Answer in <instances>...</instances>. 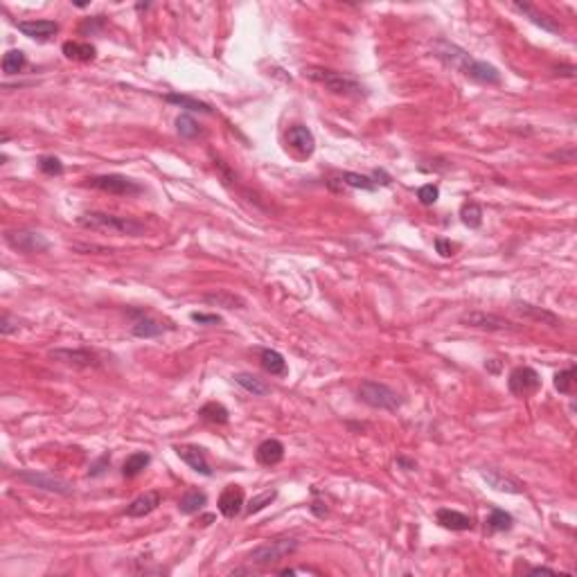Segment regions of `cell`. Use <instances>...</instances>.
<instances>
[{
    "label": "cell",
    "instance_id": "obj_1",
    "mask_svg": "<svg viewBox=\"0 0 577 577\" xmlns=\"http://www.w3.org/2000/svg\"><path fill=\"white\" fill-rule=\"evenodd\" d=\"M433 55L447 68L458 70V73L469 77L471 82L487 84V86L501 84V73H498V68L487 64V61L474 59L467 50H462L460 46H456V43H451L447 39H438L433 43Z\"/></svg>",
    "mask_w": 577,
    "mask_h": 577
},
{
    "label": "cell",
    "instance_id": "obj_2",
    "mask_svg": "<svg viewBox=\"0 0 577 577\" xmlns=\"http://www.w3.org/2000/svg\"><path fill=\"white\" fill-rule=\"evenodd\" d=\"M77 223L86 230L107 232V235H122V237H143V235L147 232V226L143 221L134 219V217L109 214V212H100V210L80 214L77 217Z\"/></svg>",
    "mask_w": 577,
    "mask_h": 577
},
{
    "label": "cell",
    "instance_id": "obj_3",
    "mask_svg": "<svg viewBox=\"0 0 577 577\" xmlns=\"http://www.w3.org/2000/svg\"><path fill=\"white\" fill-rule=\"evenodd\" d=\"M302 75L307 77L309 82L320 84L322 89H327L334 95H343V98H365V95H368L365 86L358 82L354 75L338 73V70H329L322 66H307L302 70Z\"/></svg>",
    "mask_w": 577,
    "mask_h": 577
},
{
    "label": "cell",
    "instance_id": "obj_4",
    "mask_svg": "<svg viewBox=\"0 0 577 577\" xmlns=\"http://www.w3.org/2000/svg\"><path fill=\"white\" fill-rule=\"evenodd\" d=\"M358 399L363 401V404H368L370 408H379V410H399L401 408V395L397 390H392L390 386L381 381H372V379H365L361 381V386H358Z\"/></svg>",
    "mask_w": 577,
    "mask_h": 577
},
{
    "label": "cell",
    "instance_id": "obj_5",
    "mask_svg": "<svg viewBox=\"0 0 577 577\" xmlns=\"http://www.w3.org/2000/svg\"><path fill=\"white\" fill-rule=\"evenodd\" d=\"M86 185L95 187L100 192H107V194L113 196H138L143 194V185L136 181H131L122 174H102V176H89L86 178Z\"/></svg>",
    "mask_w": 577,
    "mask_h": 577
},
{
    "label": "cell",
    "instance_id": "obj_6",
    "mask_svg": "<svg viewBox=\"0 0 577 577\" xmlns=\"http://www.w3.org/2000/svg\"><path fill=\"white\" fill-rule=\"evenodd\" d=\"M298 548H300L298 539H273V541H266V544H262L257 548H253L248 559L250 562H255V564H275V562H280V559L293 555Z\"/></svg>",
    "mask_w": 577,
    "mask_h": 577
},
{
    "label": "cell",
    "instance_id": "obj_7",
    "mask_svg": "<svg viewBox=\"0 0 577 577\" xmlns=\"http://www.w3.org/2000/svg\"><path fill=\"white\" fill-rule=\"evenodd\" d=\"M19 480L28 483L30 487L43 489V492L59 494V496H70L75 492L73 483L55 474H43V471H19Z\"/></svg>",
    "mask_w": 577,
    "mask_h": 577
},
{
    "label": "cell",
    "instance_id": "obj_8",
    "mask_svg": "<svg viewBox=\"0 0 577 577\" xmlns=\"http://www.w3.org/2000/svg\"><path fill=\"white\" fill-rule=\"evenodd\" d=\"M7 246L25 253V255H34V253H46L50 250V241L37 230H7L5 232Z\"/></svg>",
    "mask_w": 577,
    "mask_h": 577
},
{
    "label": "cell",
    "instance_id": "obj_9",
    "mask_svg": "<svg viewBox=\"0 0 577 577\" xmlns=\"http://www.w3.org/2000/svg\"><path fill=\"white\" fill-rule=\"evenodd\" d=\"M508 388L514 397H530L541 388V377L535 368H530V365H519V368H514L510 372Z\"/></svg>",
    "mask_w": 577,
    "mask_h": 577
},
{
    "label": "cell",
    "instance_id": "obj_10",
    "mask_svg": "<svg viewBox=\"0 0 577 577\" xmlns=\"http://www.w3.org/2000/svg\"><path fill=\"white\" fill-rule=\"evenodd\" d=\"M460 322L465 327L485 329V331H514L517 329V325L510 322L508 318L496 316V313H487V311H467L460 316Z\"/></svg>",
    "mask_w": 577,
    "mask_h": 577
},
{
    "label": "cell",
    "instance_id": "obj_11",
    "mask_svg": "<svg viewBox=\"0 0 577 577\" xmlns=\"http://www.w3.org/2000/svg\"><path fill=\"white\" fill-rule=\"evenodd\" d=\"M50 358H55V361H61L66 365H73V368H100L102 361L100 356L93 352V349H86V347H59V349H52Z\"/></svg>",
    "mask_w": 577,
    "mask_h": 577
},
{
    "label": "cell",
    "instance_id": "obj_12",
    "mask_svg": "<svg viewBox=\"0 0 577 577\" xmlns=\"http://www.w3.org/2000/svg\"><path fill=\"white\" fill-rule=\"evenodd\" d=\"M127 316L134 320L131 322V334L138 338H156L167 331V327L163 325L161 320H156L154 316H149L145 309H129Z\"/></svg>",
    "mask_w": 577,
    "mask_h": 577
},
{
    "label": "cell",
    "instance_id": "obj_13",
    "mask_svg": "<svg viewBox=\"0 0 577 577\" xmlns=\"http://www.w3.org/2000/svg\"><path fill=\"white\" fill-rule=\"evenodd\" d=\"M174 451H176V456L185 462L190 469H194L196 474L212 476V467H210L205 451L196 447V444H183V447H174Z\"/></svg>",
    "mask_w": 577,
    "mask_h": 577
},
{
    "label": "cell",
    "instance_id": "obj_14",
    "mask_svg": "<svg viewBox=\"0 0 577 577\" xmlns=\"http://www.w3.org/2000/svg\"><path fill=\"white\" fill-rule=\"evenodd\" d=\"M217 505H219V512L226 519L239 517L244 510V489L239 485H226Z\"/></svg>",
    "mask_w": 577,
    "mask_h": 577
},
{
    "label": "cell",
    "instance_id": "obj_15",
    "mask_svg": "<svg viewBox=\"0 0 577 577\" xmlns=\"http://www.w3.org/2000/svg\"><path fill=\"white\" fill-rule=\"evenodd\" d=\"M480 476H483L485 483L496 489V492H503V494H523V485L519 483L517 478H512L508 474H503V471L498 469H480Z\"/></svg>",
    "mask_w": 577,
    "mask_h": 577
},
{
    "label": "cell",
    "instance_id": "obj_16",
    "mask_svg": "<svg viewBox=\"0 0 577 577\" xmlns=\"http://www.w3.org/2000/svg\"><path fill=\"white\" fill-rule=\"evenodd\" d=\"M286 143L291 149H295L302 156H311L316 149V138H313L311 129L304 125H293L286 131Z\"/></svg>",
    "mask_w": 577,
    "mask_h": 577
},
{
    "label": "cell",
    "instance_id": "obj_17",
    "mask_svg": "<svg viewBox=\"0 0 577 577\" xmlns=\"http://www.w3.org/2000/svg\"><path fill=\"white\" fill-rule=\"evenodd\" d=\"M161 501H163V494L156 492V489H152V492L140 494L138 498H134V501L129 503L127 517H131V519H143V517H147V514H152L156 508H158Z\"/></svg>",
    "mask_w": 577,
    "mask_h": 577
},
{
    "label": "cell",
    "instance_id": "obj_18",
    "mask_svg": "<svg viewBox=\"0 0 577 577\" xmlns=\"http://www.w3.org/2000/svg\"><path fill=\"white\" fill-rule=\"evenodd\" d=\"M435 519L442 528L453 530V532H467L474 528V521H471L469 514L465 512H458V510H451V508H440L435 512Z\"/></svg>",
    "mask_w": 577,
    "mask_h": 577
},
{
    "label": "cell",
    "instance_id": "obj_19",
    "mask_svg": "<svg viewBox=\"0 0 577 577\" xmlns=\"http://www.w3.org/2000/svg\"><path fill=\"white\" fill-rule=\"evenodd\" d=\"M512 10H517L519 14H523L526 19H530L535 25H539L541 30H546V32H550V34H562V25H559L555 19H550L548 14L539 12L537 7H532V5H528V3H514Z\"/></svg>",
    "mask_w": 577,
    "mask_h": 577
},
{
    "label": "cell",
    "instance_id": "obj_20",
    "mask_svg": "<svg viewBox=\"0 0 577 577\" xmlns=\"http://www.w3.org/2000/svg\"><path fill=\"white\" fill-rule=\"evenodd\" d=\"M19 32H23L25 37H30V39L48 41L50 37H55L59 32V23H55V21H21Z\"/></svg>",
    "mask_w": 577,
    "mask_h": 577
},
{
    "label": "cell",
    "instance_id": "obj_21",
    "mask_svg": "<svg viewBox=\"0 0 577 577\" xmlns=\"http://www.w3.org/2000/svg\"><path fill=\"white\" fill-rule=\"evenodd\" d=\"M284 460V444L275 440V438H268L264 440L257 447V462L264 467H273L277 462Z\"/></svg>",
    "mask_w": 577,
    "mask_h": 577
},
{
    "label": "cell",
    "instance_id": "obj_22",
    "mask_svg": "<svg viewBox=\"0 0 577 577\" xmlns=\"http://www.w3.org/2000/svg\"><path fill=\"white\" fill-rule=\"evenodd\" d=\"M205 304H212V307H223V309H246V300L241 295L226 291V288H219V291L205 293L203 295Z\"/></svg>",
    "mask_w": 577,
    "mask_h": 577
},
{
    "label": "cell",
    "instance_id": "obj_23",
    "mask_svg": "<svg viewBox=\"0 0 577 577\" xmlns=\"http://www.w3.org/2000/svg\"><path fill=\"white\" fill-rule=\"evenodd\" d=\"M514 311H517L519 316H523V318L544 322V325H550V327H557L559 325V318L555 316L553 311L535 307V304H530V302H514Z\"/></svg>",
    "mask_w": 577,
    "mask_h": 577
},
{
    "label": "cell",
    "instance_id": "obj_24",
    "mask_svg": "<svg viewBox=\"0 0 577 577\" xmlns=\"http://www.w3.org/2000/svg\"><path fill=\"white\" fill-rule=\"evenodd\" d=\"M61 52L73 59V61H82V64H89L95 57H98V50H95L93 43H84V41H66L61 46Z\"/></svg>",
    "mask_w": 577,
    "mask_h": 577
},
{
    "label": "cell",
    "instance_id": "obj_25",
    "mask_svg": "<svg viewBox=\"0 0 577 577\" xmlns=\"http://www.w3.org/2000/svg\"><path fill=\"white\" fill-rule=\"evenodd\" d=\"M259 363H262V368H264L268 374H273V377H282V374H286V361L277 349H271V347L259 349Z\"/></svg>",
    "mask_w": 577,
    "mask_h": 577
},
{
    "label": "cell",
    "instance_id": "obj_26",
    "mask_svg": "<svg viewBox=\"0 0 577 577\" xmlns=\"http://www.w3.org/2000/svg\"><path fill=\"white\" fill-rule=\"evenodd\" d=\"M199 417L203 419V422L217 424V426H223V424L230 422L228 408H226L223 404H219V401H208V404L201 406L199 408Z\"/></svg>",
    "mask_w": 577,
    "mask_h": 577
},
{
    "label": "cell",
    "instance_id": "obj_27",
    "mask_svg": "<svg viewBox=\"0 0 577 577\" xmlns=\"http://www.w3.org/2000/svg\"><path fill=\"white\" fill-rule=\"evenodd\" d=\"M232 379H235V383H237V386H241L246 392H250L253 397H266L268 392H271L268 383L262 381V379H257L255 374H250V372H237Z\"/></svg>",
    "mask_w": 577,
    "mask_h": 577
},
{
    "label": "cell",
    "instance_id": "obj_28",
    "mask_svg": "<svg viewBox=\"0 0 577 577\" xmlns=\"http://www.w3.org/2000/svg\"><path fill=\"white\" fill-rule=\"evenodd\" d=\"M514 526V519L510 512H505L501 508H492L489 517L485 519V532L487 535H496V532H508Z\"/></svg>",
    "mask_w": 577,
    "mask_h": 577
},
{
    "label": "cell",
    "instance_id": "obj_29",
    "mask_svg": "<svg viewBox=\"0 0 577 577\" xmlns=\"http://www.w3.org/2000/svg\"><path fill=\"white\" fill-rule=\"evenodd\" d=\"M165 102L167 104H174V107H181V109H185V111H194V113H212V107L205 102H201V100H194V98H190V95H181V93H167L165 95Z\"/></svg>",
    "mask_w": 577,
    "mask_h": 577
},
{
    "label": "cell",
    "instance_id": "obj_30",
    "mask_svg": "<svg viewBox=\"0 0 577 577\" xmlns=\"http://www.w3.org/2000/svg\"><path fill=\"white\" fill-rule=\"evenodd\" d=\"M149 462H152V456L147 451L131 453V456L125 460V465H122V476H125V478H136V476L143 474L147 467H149Z\"/></svg>",
    "mask_w": 577,
    "mask_h": 577
},
{
    "label": "cell",
    "instance_id": "obj_31",
    "mask_svg": "<svg viewBox=\"0 0 577 577\" xmlns=\"http://www.w3.org/2000/svg\"><path fill=\"white\" fill-rule=\"evenodd\" d=\"M205 503H208L205 492H201V489H190V492H185V494L181 496L178 510L183 514H199L201 510H203Z\"/></svg>",
    "mask_w": 577,
    "mask_h": 577
},
{
    "label": "cell",
    "instance_id": "obj_32",
    "mask_svg": "<svg viewBox=\"0 0 577 577\" xmlns=\"http://www.w3.org/2000/svg\"><path fill=\"white\" fill-rule=\"evenodd\" d=\"M460 219L467 228H480V226H483V208H480L476 201H467V203L460 208Z\"/></svg>",
    "mask_w": 577,
    "mask_h": 577
},
{
    "label": "cell",
    "instance_id": "obj_33",
    "mask_svg": "<svg viewBox=\"0 0 577 577\" xmlns=\"http://www.w3.org/2000/svg\"><path fill=\"white\" fill-rule=\"evenodd\" d=\"M343 185L354 187V190H365V192H374L377 190V183H374L370 176H363V174H354V172H343L338 178Z\"/></svg>",
    "mask_w": 577,
    "mask_h": 577
},
{
    "label": "cell",
    "instance_id": "obj_34",
    "mask_svg": "<svg viewBox=\"0 0 577 577\" xmlns=\"http://www.w3.org/2000/svg\"><path fill=\"white\" fill-rule=\"evenodd\" d=\"M176 131H178V136L185 138V140H194V138L201 136L199 122L192 116H187V113H181V116L176 118Z\"/></svg>",
    "mask_w": 577,
    "mask_h": 577
},
{
    "label": "cell",
    "instance_id": "obj_35",
    "mask_svg": "<svg viewBox=\"0 0 577 577\" xmlns=\"http://www.w3.org/2000/svg\"><path fill=\"white\" fill-rule=\"evenodd\" d=\"M25 64H28V59H25V55L21 50H10L7 55L3 57V73L5 75H19L21 70L25 68Z\"/></svg>",
    "mask_w": 577,
    "mask_h": 577
},
{
    "label": "cell",
    "instance_id": "obj_36",
    "mask_svg": "<svg viewBox=\"0 0 577 577\" xmlns=\"http://www.w3.org/2000/svg\"><path fill=\"white\" fill-rule=\"evenodd\" d=\"M575 377H577L575 365H571V368H566V370H559L555 374V388L562 392V395H571L575 390Z\"/></svg>",
    "mask_w": 577,
    "mask_h": 577
},
{
    "label": "cell",
    "instance_id": "obj_37",
    "mask_svg": "<svg viewBox=\"0 0 577 577\" xmlns=\"http://www.w3.org/2000/svg\"><path fill=\"white\" fill-rule=\"evenodd\" d=\"M277 498V489H266V492H262V494H257V496H253L250 501H248V505H246V514H257V512H262L266 508V505H271Z\"/></svg>",
    "mask_w": 577,
    "mask_h": 577
},
{
    "label": "cell",
    "instance_id": "obj_38",
    "mask_svg": "<svg viewBox=\"0 0 577 577\" xmlns=\"http://www.w3.org/2000/svg\"><path fill=\"white\" fill-rule=\"evenodd\" d=\"M39 170L43 174H48V176H61L64 174V165L55 156H43V158H39Z\"/></svg>",
    "mask_w": 577,
    "mask_h": 577
},
{
    "label": "cell",
    "instance_id": "obj_39",
    "mask_svg": "<svg viewBox=\"0 0 577 577\" xmlns=\"http://www.w3.org/2000/svg\"><path fill=\"white\" fill-rule=\"evenodd\" d=\"M417 199H419V203L422 205H433L435 201L440 199V187L433 185V183H426V185H422L417 190Z\"/></svg>",
    "mask_w": 577,
    "mask_h": 577
},
{
    "label": "cell",
    "instance_id": "obj_40",
    "mask_svg": "<svg viewBox=\"0 0 577 577\" xmlns=\"http://www.w3.org/2000/svg\"><path fill=\"white\" fill-rule=\"evenodd\" d=\"M19 318H14L12 313H3V318H0V334L3 336H10V334H14V331H19Z\"/></svg>",
    "mask_w": 577,
    "mask_h": 577
},
{
    "label": "cell",
    "instance_id": "obj_41",
    "mask_svg": "<svg viewBox=\"0 0 577 577\" xmlns=\"http://www.w3.org/2000/svg\"><path fill=\"white\" fill-rule=\"evenodd\" d=\"M104 25H107V16H95V19H89L86 23H82V28H80V32L82 34H93V32H100V30H104Z\"/></svg>",
    "mask_w": 577,
    "mask_h": 577
},
{
    "label": "cell",
    "instance_id": "obj_42",
    "mask_svg": "<svg viewBox=\"0 0 577 577\" xmlns=\"http://www.w3.org/2000/svg\"><path fill=\"white\" fill-rule=\"evenodd\" d=\"M192 320L199 322V325H219L221 316H217V313H201V311H194V313H192Z\"/></svg>",
    "mask_w": 577,
    "mask_h": 577
},
{
    "label": "cell",
    "instance_id": "obj_43",
    "mask_svg": "<svg viewBox=\"0 0 577 577\" xmlns=\"http://www.w3.org/2000/svg\"><path fill=\"white\" fill-rule=\"evenodd\" d=\"M456 248H458V246H456V244H453L451 239H444V237L435 239V250H438L442 257H451L453 250H456Z\"/></svg>",
    "mask_w": 577,
    "mask_h": 577
},
{
    "label": "cell",
    "instance_id": "obj_44",
    "mask_svg": "<svg viewBox=\"0 0 577 577\" xmlns=\"http://www.w3.org/2000/svg\"><path fill=\"white\" fill-rule=\"evenodd\" d=\"M109 462H111L109 453H104V456H102V458H100V460H98V462H95V465H93V469L89 471V474H91V476H102L104 471H107Z\"/></svg>",
    "mask_w": 577,
    "mask_h": 577
},
{
    "label": "cell",
    "instance_id": "obj_45",
    "mask_svg": "<svg viewBox=\"0 0 577 577\" xmlns=\"http://www.w3.org/2000/svg\"><path fill=\"white\" fill-rule=\"evenodd\" d=\"M309 508H311V512L316 514V517H320V519H325V517H327V512H329V510H327V505L322 503V501H313V503L309 505Z\"/></svg>",
    "mask_w": 577,
    "mask_h": 577
},
{
    "label": "cell",
    "instance_id": "obj_46",
    "mask_svg": "<svg viewBox=\"0 0 577 577\" xmlns=\"http://www.w3.org/2000/svg\"><path fill=\"white\" fill-rule=\"evenodd\" d=\"M397 467L406 469V471H413V469H417V462L410 460V458H406V456H399V458H397Z\"/></svg>",
    "mask_w": 577,
    "mask_h": 577
},
{
    "label": "cell",
    "instance_id": "obj_47",
    "mask_svg": "<svg viewBox=\"0 0 577 577\" xmlns=\"http://www.w3.org/2000/svg\"><path fill=\"white\" fill-rule=\"evenodd\" d=\"M300 573L316 575V571H311V568H284V571H280V575H300Z\"/></svg>",
    "mask_w": 577,
    "mask_h": 577
},
{
    "label": "cell",
    "instance_id": "obj_48",
    "mask_svg": "<svg viewBox=\"0 0 577 577\" xmlns=\"http://www.w3.org/2000/svg\"><path fill=\"white\" fill-rule=\"evenodd\" d=\"M537 573H548V575H557V571H553V568H548V566H535V568H530V575H537Z\"/></svg>",
    "mask_w": 577,
    "mask_h": 577
}]
</instances>
